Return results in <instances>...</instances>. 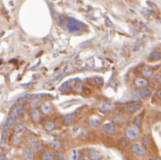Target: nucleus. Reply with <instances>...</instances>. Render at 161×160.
<instances>
[{
  "instance_id": "1",
  "label": "nucleus",
  "mask_w": 161,
  "mask_h": 160,
  "mask_svg": "<svg viewBox=\"0 0 161 160\" xmlns=\"http://www.w3.org/2000/svg\"><path fill=\"white\" fill-rule=\"evenodd\" d=\"M125 134L127 139L130 140H135L139 137V129L134 124H129L125 128Z\"/></svg>"
},
{
  "instance_id": "2",
  "label": "nucleus",
  "mask_w": 161,
  "mask_h": 160,
  "mask_svg": "<svg viewBox=\"0 0 161 160\" xmlns=\"http://www.w3.org/2000/svg\"><path fill=\"white\" fill-rule=\"evenodd\" d=\"M67 27H68V31H71V32H72V31H77L81 30L83 28V25L77 20H75V19H70V20H68Z\"/></svg>"
},
{
  "instance_id": "3",
  "label": "nucleus",
  "mask_w": 161,
  "mask_h": 160,
  "mask_svg": "<svg viewBox=\"0 0 161 160\" xmlns=\"http://www.w3.org/2000/svg\"><path fill=\"white\" fill-rule=\"evenodd\" d=\"M131 151L135 155L139 157L144 156L145 154V151L143 148V146L141 145L140 144H134L131 147Z\"/></svg>"
},
{
  "instance_id": "4",
  "label": "nucleus",
  "mask_w": 161,
  "mask_h": 160,
  "mask_svg": "<svg viewBox=\"0 0 161 160\" xmlns=\"http://www.w3.org/2000/svg\"><path fill=\"white\" fill-rule=\"evenodd\" d=\"M101 130L108 134H114L116 133V128L113 123H108L101 126Z\"/></svg>"
},
{
  "instance_id": "5",
  "label": "nucleus",
  "mask_w": 161,
  "mask_h": 160,
  "mask_svg": "<svg viewBox=\"0 0 161 160\" xmlns=\"http://www.w3.org/2000/svg\"><path fill=\"white\" fill-rule=\"evenodd\" d=\"M141 108V103H133V104H127L124 107L125 110L130 113H134V112H138Z\"/></svg>"
},
{
  "instance_id": "6",
  "label": "nucleus",
  "mask_w": 161,
  "mask_h": 160,
  "mask_svg": "<svg viewBox=\"0 0 161 160\" xmlns=\"http://www.w3.org/2000/svg\"><path fill=\"white\" fill-rule=\"evenodd\" d=\"M22 157L24 159L29 160L34 157V151L29 148H25L22 151Z\"/></svg>"
},
{
  "instance_id": "7",
  "label": "nucleus",
  "mask_w": 161,
  "mask_h": 160,
  "mask_svg": "<svg viewBox=\"0 0 161 160\" xmlns=\"http://www.w3.org/2000/svg\"><path fill=\"white\" fill-rule=\"evenodd\" d=\"M134 84L137 87H145L148 85V81L144 78H137L134 80Z\"/></svg>"
},
{
  "instance_id": "8",
  "label": "nucleus",
  "mask_w": 161,
  "mask_h": 160,
  "mask_svg": "<svg viewBox=\"0 0 161 160\" xmlns=\"http://www.w3.org/2000/svg\"><path fill=\"white\" fill-rule=\"evenodd\" d=\"M141 74L143 75L144 77L149 78V77H151V76L153 75V72H152V70L149 67L145 66V67L142 68V69H141Z\"/></svg>"
},
{
  "instance_id": "9",
  "label": "nucleus",
  "mask_w": 161,
  "mask_h": 160,
  "mask_svg": "<svg viewBox=\"0 0 161 160\" xmlns=\"http://www.w3.org/2000/svg\"><path fill=\"white\" fill-rule=\"evenodd\" d=\"M149 60L153 61H156L161 59V54L157 50H154L149 54Z\"/></svg>"
},
{
  "instance_id": "10",
  "label": "nucleus",
  "mask_w": 161,
  "mask_h": 160,
  "mask_svg": "<svg viewBox=\"0 0 161 160\" xmlns=\"http://www.w3.org/2000/svg\"><path fill=\"white\" fill-rule=\"evenodd\" d=\"M75 119V116L74 114H68V115H67V116H64V123L66 124V125H69L71 123H72Z\"/></svg>"
},
{
  "instance_id": "11",
  "label": "nucleus",
  "mask_w": 161,
  "mask_h": 160,
  "mask_svg": "<svg viewBox=\"0 0 161 160\" xmlns=\"http://www.w3.org/2000/svg\"><path fill=\"white\" fill-rule=\"evenodd\" d=\"M54 154L51 151H47L43 153L41 156V160H54Z\"/></svg>"
},
{
  "instance_id": "12",
  "label": "nucleus",
  "mask_w": 161,
  "mask_h": 160,
  "mask_svg": "<svg viewBox=\"0 0 161 160\" xmlns=\"http://www.w3.org/2000/svg\"><path fill=\"white\" fill-rule=\"evenodd\" d=\"M15 122H16V117L11 116L10 118H9L8 120L6 122V123H5V125H4L5 130H9L10 128L15 123Z\"/></svg>"
},
{
  "instance_id": "13",
  "label": "nucleus",
  "mask_w": 161,
  "mask_h": 160,
  "mask_svg": "<svg viewBox=\"0 0 161 160\" xmlns=\"http://www.w3.org/2000/svg\"><path fill=\"white\" fill-rule=\"evenodd\" d=\"M51 110H52V108H51V106L47 104V103H44L41 105V111L43 112V114L45 115H48L51 112Z\"/></svg>"
},
{
  "instance_id": "14",
  "label": "nucleus",
  "mask_w": 161,
  "mask_h": 160,
  "mask_svg": "<svg viewBox=\"0 0 161 160\" xmlns=\"http://www.w3.org/2000/svg\"><path fill=\"white\" fill-rule=\"evenodd\" d=\"M112 108H113L112 104H109V103H104V104H101V106L100 108H99V110H100L101 112H108V111L112 110Z\"/></svg>"
},
{
  "instance_id": "15",
  "label": "nucleus",
  "mask_w": 161,
  "mask_h": 160,
  "mask_svg": "<svg viewBox=\"0 0 161 160\" xmlns=\"http://www.w3.org/2000/svg\"><path fill=\"white\" fill-rule=\"evenodd\" d=\"M31 118L34 122H35V123L39 122V120L41 119V116H40L39 112H38L37 109H34L33 112H31Z\"/></svg>"
},
{
  "instance_id": "16",
  "label": "nucleus",
  "mask_w": 161,
  "mask_h": 160,
  "mask_svg": "<svg viewBox=\"0 0 161 160\" xmlns=\"http://www.w3.org/2000/svg\"><path fill=\"white\" fill-rule=\"evenodd\" d=\"M101 123V120L100 119L97 118V117H93V118H91L89 120V124L91 125V126L93 127H97Z\"/></svg>"
},
{
  "instance_id": "17",
  "label": "nucleus",
  "mask_w": 161,
  "mask_h": 160,
  "mask_svg": "<svg viewBox=\"0 0 161 160\" xmlns=\"http://www.w3.org/2000/svg\"><path fill=\"white\" fill-rule=\"evenodd\" d=\"M23 111V105L22 104H20V105H18L17 107H16L14 111H13L12 112V115H11V116H14V117H17L18 115H20Z\"/></svg>"
},
{
  "instance_id": "18",
  "label": "nucleus",
  "mask_w": 161,
  "mask_h": 160,
  "mask_svg": "<svg viewBox=\"0 0 161 160\" xmlns=\"http://www.w3.org/2000/svg\"><path fill=\"white\" fill-rule=\"evenodd\" d=\"M44 128H45V130L49 131V132L52 131L55 128V124H54V123H53L52 121H48V122H47L46 123H45Z\"/></svg>"
},
{
  "instance_id": "19",
  "label": "nucleus",
  "mask_w": 161,
  "mask_h": 160,
  "mask_svg": "<svg viewBox=\"0 0 161 160\" xmlns=\"http://www.w3.org/2000/svg\"><path fill=\"white\" fill-rule=\"evenodd\" d=\"M152 93V89L150 87H144L143 89H141L140 93L141 96H143V97H147V96L150 95Z\"/></svg>"
},
{
  "instance_id": "20",
  "label": "nucleus",
  "mask_w": 161,
  "mask_h": 160,
  "mask_svg": "<svg viewBox=\"0 0 161 160\" xmlns=\"http://www.w3.org/2000/svg\"><path fill=\"white\" fill-rule=\"evenodd\" d=\"M50 147L51 148H53L54 150H58L61 147V144L59 140H54V141L50 144Z\"/></svg>"
},
{
  "instance_id": "21",
  "label": "nucleus",
  "mask_w": 161,
  "mask_h": 160,
  "mask_svg": "<svg viewBox=\"0 0 161 160\" xmlns=\"http://www.w3.org/2000/svg\"><path fill=\"white\" fill-rule=\"evenodd\" d=\"M40 102H41V100L39 99V98H34L33 100H32L31 101V104H30V105H31V107L32 108H34V109H35V108L40 104Z\"/></svg>"
},
{
  "instance_id": "22",
  "label": "nucleus",
  "mask_w": 161,
  "mask_h": 160,
  "mask_svg": "<svg viewBox=\"0 0 161 160\" xmlns=\"http://www.w3.org/2000/svg\"><path fill=\"white\" fill-rule=\"evenodd\" d=\"M24 130V126L22 125V124H18V125L15 126V127H14V131L17 132V133L21 132V131H22Z\"/></svg>"
},
{
  "instance_id": "23",
  "label": "nucleus",
  "mask_w": 161,
  "mask_h": 160,
  "mask_svg": "<svg viewBox=\"0 0 161 160\" xmlns=\"http://www.w3.org/2000/svg\"><path fill=\"white\" fill-rule=\"evenodd\" d=\"M57 159H58V160H67L65 154H64V153L62 152V151H60V152L57 153Z\"/></svg>"
},
{
  "instance_id": "24",
  "label": "nucleus",
  "mask_w": 161,
  "mask_h": 160,
  "mask_svg": "<svg viewBox=\"0 0 161 160\" xmlns=\"http://www.w3.org/2000/svg\"><path fill=\"white\" fill-rule=\"evenodd\" d=\"M7 137H8V133H7V131H6V130H5L2 133V137H1L2 142L5 143L6 141V140H7Z\"/></svg>"
},
{
  "instance_id": "25",
  "label": "nucleus",
  "mask_w": 161,
  "mask_h": 160,
  "mask_svg": "<svg viewBox=\"0 0 161 160\" xmlns=\"http://www.w3.org/2000/svg\"><path fill=\"white\" fill-rule=\"evenodd\" d=\"M113 122L116 124H121L124 122V119L122 118L121 116H116L113 119Z\"/></svg>"
},
{
  "instance_id": "26",
  "label": "nucleus",
  "mask_w": 161,
  "mask_h": 160,
  "mask_svg": "<svg viewBox=\"0 0 161 160\" xmlns=\"http://www.w3.org/2000/svg\"><path fill=\"white\" fill-rule=\"evenodd\" d=\"M153 80L156 83H157V84H161V75L159 74L156 75L155 76H154Z\"/></svg>"
},
{
  "instance_id": "27",
  "label": "nucleus",
  "mask_w": 161,
  "mask_h": 160,
  "mask_svg": "<svg viewBox=\"0 0 161 160\" xmlns=\"http://www.w3.org/2000/svg\"><path fill=\"white\" fill-rule=\"evenodd\" d=\"M28 144L31 146H35V145H37V141L35 138H29Z\"/></svg>"
},
{
  "instance_id": "28",
  "label": "nucleus",
  "mask_w": 161,
  "mask_h": 160,
  "mask_svg": "<svg viewBox=\"0 0 161 160\" xmlns=\"http://www.w3.org/2000/svg\"><path fill=\"white\" fill-rule=\"evenodd\" d=\"M141 118L140 116L137 117L136 119H135V121H134V123H135V126H137L138 127L141 126Z\"/></svg>"
},
{
  "instance_id": "29",
  "label": "nucleus",
  "mask_w": 161,
  "mask_h": 160,
  "mask_svg": "<svg viewBox=\"0 0 161 160\" xmlns=\"http://www.w3.org/2000/svg\"><path fill=\"white\" fill-rule=\"evenodd\" d=\"M31 97H32L31 94H26V95H24V97H22V100L24 101H28V100H29L31 98Z\"/></svg>"
},
{
  "instance_id": "30",
  "label": "nucleus",
  "mask_w": 161,
  "mask_h": 160,
  "mask_svg": "<svg viewBox=\"0 0 161 160\" xmlns=\"http://www.w3.org/2000/svg\"><path fill=\"white\" fill-rule=\"evenodd\" d=\"M94 80L97 83H98V84H101V83L103 82V79L100 77H95Z\"/></svg>"
},
{
  "instance_id": "31",
  "label": "nucleus",
  "mask_w": 161,
  "mask_h": 160,
  "mask_svg": "<svg viewBox=\"0 0 161 160\" xmlns=\"http://www.w3.org/2000/svg\"><path fill=\"white\" fill-rule=\"evenodd\" d=\"M58 20H59V22H60L61 24H64V23H65V21H64V18L62 17L61 16H60V17H58Z\"/></svg>"
},
{
  "instance_id": "32",
  "label": "nucleus",
  "mask_w": 161,
  "mask_h": 160,
  "mask_svg": "<svg viewBox=\"0 0 161 160\" xmlns=\"http://www.w3.org/2000/svg\"><path fill=\"white\" fill-rule=\"evenodd\" d=\"M156 95H157V97H158L159 99H161V89H159V90H158V91H157Z\"/></svg>"
},
{
  "instance_id": "33",
  "label": "nucleus",
  "mask_w": 161,
  "mask_h": 160,
  "mask_svg": "<svg viewBox=\"0 0 161 160\" xmlns=\"http://www.w3.org/2000/svg\"><path fill=\"white\" fill-rule=\"evenodd\" d=\"M0 160H6V158L4 155H1L0 156Z\"/></svg>"
},
{
  "instance_id": "34",
  "label": "nucleus",
  "mask_w": 161,
  "mask_h": 160,
  "mask_svg": "<svg viewBox=\"0 0 161 160\" xmlns=\"http://www.w3.org/2000/svg\"><path fill=\"white\" fill-rule=\"evenodd\" d=\"M155 160H161V158H156V159H155Z\"/></svg>"
}]
</instances>
